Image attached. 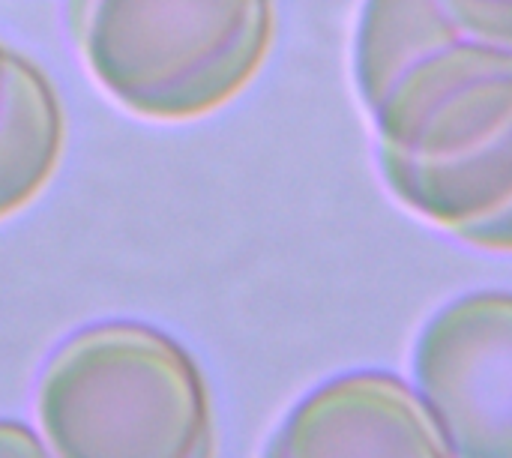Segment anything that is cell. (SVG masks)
Listing matches in <instances>:
<instances>
[{"label": "cell", "instance_id": "obj_1", "mask_svg": "<svg viewBox=\"0 0 512 458\" xmlns=\"http://www.w3.org/2000/svg\"><path fill=\"white\" fill-rule=\"evenodd\" d=\"M387 192L456 240L512 255V45L417 60L369 114Z\"/></svg>", "mask_w": 512, "mask_h": 458}, {"label": "cell", "instance_id": "obj_2", "mask_svg": "<svg viewBox=\"0 0 512 458\" xmlns=\"http://www.w3.org/2000/svg\"><path fill=\"white\" fill-rule=\"evenodd\" d=\"M48 453L63 458H210L216 420L192 354L141 321L69 333L33 387Z\"/></svg>", "mask_w": 512, "mask_h": 458}, {"label": "cell", "instance_id": "obj_3", "mask_svg": "<svg viewBox=\"0 0 512 458\" xmlns=\"http://www.w3.org/2000/svg\"><path fill=\"white\" fill-rule=\"evenodd\" d=\"M63 21L90 78L156 123L234 102L276 42V0H63Z\"/></svg>", "mask_w": 512, "mask_h": 458}, {"label": "cell", "instance_id": "obj_4", "mask_svg": "<svg viewBox=\"0 0 512 458\" xmlns=\"http://www.w3.org/2000/svg\"><path fill=\"white\" fill-rule=\"evenodd\" d=\"M411 375L450 456L512 458V291L444 303L414 342Z\"/></svg>", "mask_w": 512, "mask_h": 458}, {"label": "cell", "instance_id": "obj_5", "mask_svg": "<svg viewBox=\"0 0 512 458\" xmlns=\"http://www.w3.org/2000/svg\"><path fill=\"white\" fill-rule=\"evenodd\" d=\"M267 453L282 458L450 456L417 387L378 369L318 384L291 408Z\"/></svg>", "mask_w": 512, "mask_h": 458}, {"label": "cell", "instance_id": "obj_6", "mask_svg": "<svg viewBox=\"0 0 512 458\" xmlns=\"http://www.w3.org/2000/svg\"><path fill=\"white\" fill-rule=\"evenodd\" d=\"M63 147L66 114L54 81L27 54L0 42V222L48 186Z\"/></svg>", "mask_w": 512, "mask_h": 458}, {"label": "cell", "instance_id": "obj_7", "mask_svg": "<svg viewBox=\"0 0 512 458\" xmlns=\"http://www.w3.org/2000/svg\"><path fill=\"white\" fill-rule=\"evenodd\" d=\"M471 39L447 0H363L351 72L366 114L423 57Z\"/></svg>", "mask_w": 512, "mask_h": 458}, {"label": "cell", "instance_id": "obj_8", "mask_svg": "<svg viewBox=\"0 0 512 458\" xmlns=\"http://www.w3.org/2000/svg\"><path fill=\"white\" fill-rule=\"evenodd\" d=\"M471 39L512 45V0H447Z\"/></svg>", "mask_w": 512, "mask_h": 458}, {"label": "cell", "instance_id": "obj_9", "mask_svg": "<svg viewBox=\"0 0 512 458\" xmlns=\"http://www.w3.org/2000/svg\"><path fill=\"white\" fill-rule=\"evenodd\" d=\"M45 453L48 447L33 429L12 420H0V456H45Z\"/></svg>", "mask_w": 512, "mask_h": 458}]
</instances>
